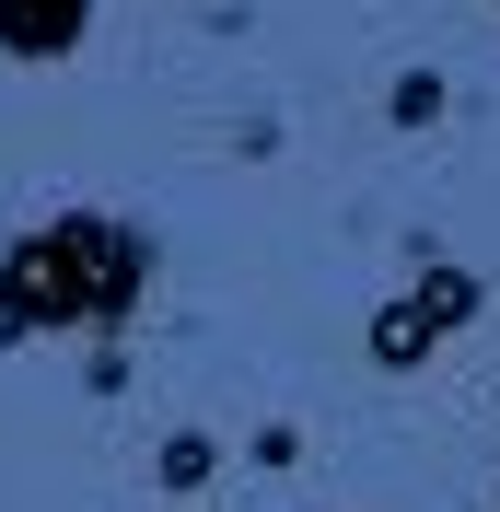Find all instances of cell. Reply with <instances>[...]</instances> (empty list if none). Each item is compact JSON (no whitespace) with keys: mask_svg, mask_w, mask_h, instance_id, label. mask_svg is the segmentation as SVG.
I'll return each mask as SVG.
<instances>
[{"mask_svg":"<svg viewBox=\"0 0 500 512\" xmlns=\"http://www.w3.org/2000/svg\"><path fill=\"white\" fill-rule=\"evenodd\" d=\"M152 478L175 489V501H198V489L221 478V443H210V431H198V419H187V431H163V454H152Z\"/></svg>","mask_w":500,"mask_h":512,"instance_id":"obj_4","label":"cell"},{"mask_svg":"<svg viewBox=\"0 0 500 512\" xmlns=\"http://www.w3.org/2000/svg\"><path fill=\"white\" fill-rule=\"evenodd\" d=\"M489 408H500V396H489Z\"/></svg>","mask_w":500,"mask_h":512,"instance_id":"obj_7","label":"cell"},{"mask_svg":"<svg viewBox=\"0 0 500 512\" xmlns=\"http://www.w3.org/2000/svg\"><path fill=\"white\" fill-rule=\"evenodd\" d=\"M442 105H454V82H442V70H396V94H384V128H442Z\"/></svg>","mask_w":500,"mask_h":512,"instance_id":"obj_5","label":"cell"},{"mask_svg":"<svg viewBox=\"0 0 500 512\" xmlns=\"http://www.w3.org/2000/svg\"><path fill=\"white\" fill-rule=\"evenodd\" d=\"M245 454H256V466H268V478H280V466H303V431H291V419H268V431H256Z\"/></svg>","mask_w":500,"mask_h":512,"instance_id":"obj_6","label":"cell"},{"mask_svg":"<svg viewBox=\"0 0 500 512\" xmlns=\"http://www.w3.org/2000/svg\"><path fill=\"white\" fill-rule=\"evenodd\" d=\"M152 268L163 245L117 210H47L0 245V350H24V338H94L117 350L140 303H152Z\"/></svg>","mask_w":500,"mask_h":512,"instance_id":"obj_1","label":"cell"},{"mask_svg":"<svg viewBox=\"0 0 500 512\" xmlns=\"http://www.w3.org/2000/svg\"><path fill=\"white\" fill-rule=\"evenodd\" d=\"M407 256H419V280H407L396 303H373V326H361V361H373V373H419L431 350H454V338L489 315V280H477L466 256H442L431 233H407Z\"/></svg>","mask_w":500,"mask_h":512,"instance_id":"obj_2","label":"cell"},{"mask_svg":"<svg viewBox=\"0 0 500 512\" xmlns=\"http://www.w3.org/2000/svg\"><path fill=\"white\" fill-rule=\"evenodd\" d=\"M82 35H94V0H0V59H24V70L82 59Z\"/></svg>","mask_w":500,"mask_h":512,"instance_id":"obj_3","label":"cell"}]
</instances>
